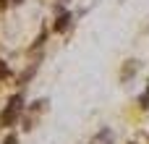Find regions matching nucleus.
<instances>
[{
    "mask_svg": "<svg viewBox=\"0 0 149 144\" xmlns=\"http://www.w3.org/2000/svg\"><path fill=\"white\" fill-rule=\"evenodd\" d=\"M68 21H71V13H65V10H60V16L55 18V31H63V29L68 26Z\"/></svg>",
    "mask_w": 149,
    "mask_h": 144,
    "instance_id": "obj_2",
    "label": "nucleus"
},
{
    "mask_svg": "<svg viewBox=\"0 0 149 144\" xmlns=\"http://www.w3.org/2000/svg\"><path fill=\"white\" fill-rule=\"evenodd\" d=\"M5 3H8V0H0V8H5Z\"/></svg>",
    "mask_w": 149,
    "mask_h": 144,
    "instance_id": "obj_7",
    "label": "nucleus"
},
{
    "mask_svg": "<svg viewBox=\"0 0 149 144\" xmlns=\"http://www.w3.org/2000/svg\"><path fill=\"white\" fill-rule=\"evenodd\" d=\"M21 105H24V100H21V94H16V97H10V102H8V108L0 113V126H5V129H10L13 123H16V118H18V113H21Z\"/></svg>",
    "mask_w": 149,
    "mask_h": 144,
    "instance_id": "obj_1",
    "label": "nucleus"
},
{
    "mask_svg": "<svg viewBox=\"0 0 149 144\" xmlns=\"http://www.w3.org/2000/svg\"><path fill=\"white\" fill-rule=\"evenodd\" d=\"M5 144H18V139H16L13 134H8V136H5Z\"/></svg>",
    "mask_w": 149,
    "mask_h": 144,
    "instance_id": "obj_6",
    "label": "nucleus"
},
{
    "mask_svg": "<svg viewBox=\"0 0 149 144\" xmlns=\"http://www.w3.org/2000/svg\"><path fill=\"white\" fill-rule=\"evenodd\" d=\"M136 71V60H128V66H126V71L120 73V81H126V79H131V73Z\"/></svg>",
    "mask_w": 149,
    "mask_h": 144,
    "instance_id": "obj_3",
    "label": "nucleus"
},
{
    "mask_svg": "<svg viewBox=\"0 0 149 144\" xmlns=\"http://www.w3.org/2000/svg\"><path fill=\"white\" fill-rule=\"evenodd\" d=\"M5 76H8V68H5V63L0 60V79H5Z\"/></svg>",
    "mask_w": 149,
    "mask_h": 144,
    "instance_id": "obj_5",
    "label": "nucleus"
},
{
    "mask_svg": "<svg viewBox=\"0 0 149 144\" xmlns=\"http://www.w3.org/2000/svg\"><path fill=\"white\" fill-rule=\"evenodd\" d=\"M139 105H141L144 110H147V108H149V87H147V92H144V94L139 97Z\"/></svg>",
    "mask_w": 149,
    "mask_h": 144,
    "instance_id": "obj_4",
    "label": "nucleus"
},
{
    "mask_svg": "<svg viewBox=\"0 0 149 144\" xmlns=\"http://www.w3.org/2000/svg\"><path fill=\"white\" fill-rule=\"evenodd\" d=\"M13 3H24V0H13Z\"/></svg>",
    "mask_w": 149,
    "mask_h": 144,
    "instance_id": "obj_8",
    "label": "nucleus"
}]
</instances>
